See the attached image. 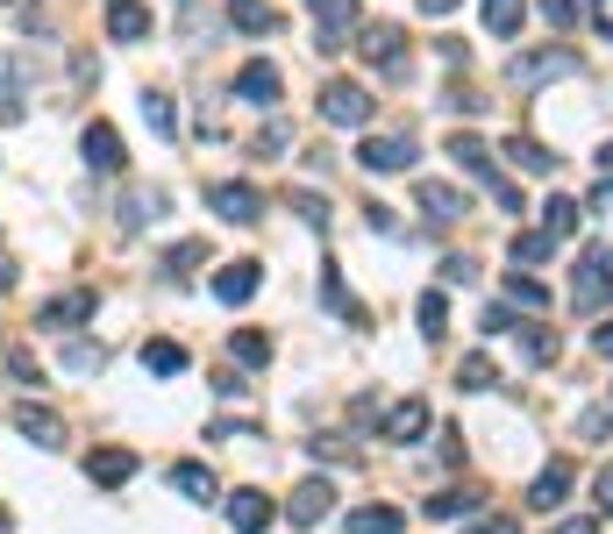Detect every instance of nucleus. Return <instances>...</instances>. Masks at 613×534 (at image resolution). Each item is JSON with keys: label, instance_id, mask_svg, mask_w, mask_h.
<instances>
[{"label": "nucleus", "instance_id": "nucleus-50", "mask_svg": "<svg viewBox=\"0 0 613 534\" xmlns=\"http://www.w3.org/2000/svg\"><path fill=\"white\" fill-rule=\"evenodd\" d=\"M14 115H22V100H14L8 86H0V121H14Z\"/></svg>", "mask_w": 613, "mask_h": 534}, {"label": "nucleus", "instance_id": "nucleus-43", "mask_svg": "<svg viewBox=\"0 0 613 534\" xmlns=\"http://www.w3.org/2000/svg\"><path fill=\"white\" fill-rule=\"evenodd\" d=\"M250 150H258V157H264V150H286V121H264V129H258V143H250Z\"/></svg>", "mask_w": 613, "mask_h": 534}, {"label": "nucleus", "instance_id": "nucleus-39", "mask_svg": "<svg viewBox=\"0 0 613 534\" xmlns=\"http://www.w3.org/2000/svg\"><path fill=\"white\" fill-rule=\"evenodd\" d=\"M200 257H207V250H200V242H178V250H172V257H164V271H172V279H186V271H193V264H200Z\"/></svg>", "mask_w": 613, "mask_h": 534}, {"label": "nucleus", "instance_id": "nucleus-20", "mask_svg": "<svg viewBox=\"0 0 613 534\" xmlns=\"http://www.w3.org/2000/svg\"><path fill=\"white\" fill-rule=\"evenodd\" d=\"M385 435H393V442H422L428 435V406L422 400H399L393 414H385Z\"/></svg>", "mask_w": 613, "mask_h": 534}, {"label": "nucleus", "instance_id": "nucleus-30", "mask_svg": "<svg viewBox=\"0 0 613 534\" xmlns=\"http://www.w3.org/2000/svg\"><path fill=\"white\" fill-rule=\"evenodd\" d=\"M471 506H478L471 492H436V499H422V513H428V521H457V513H471Z\"/></svg>", "mask_w": 613, "mask_h": 534}, {"label": "nucleus", "instance_id": "nucleus-2", "mask_svg": "<svg viewBox=\"0 0 613 534\" xmlns=\"http://www.w3.org/2000/svg\"><path fill=\"white\" fill-rule=\"evenodd\" d=\"M321 115L336 121V129H364V121H371V94L357 79H328L321 86Z\"/></svg>", "mask_w": 613, "mask_h": 534}, {"label": "nucleus", "instance_id": "nucleus-24", "mask_svg": "<svg viewBox=\"0 0 613 534\" xmlns=\"http://www.w3.org/2000/svg\"><path fill=\"white\" fill-rule=\"evenodd\" d=\"M143 371L178 378V371H186V349H178V342H143Z\"/></svg>", "mask_w": 613, "mask_h": 534}, {"label": "nucleus", "instance_id": "nucleus-4", "mask_svg": "<svg viewBox=\"0 0 613 534\" xmlns=\"http://www.w3.org/2000/svg\"><path fill=\"white\" fill-rule=\"evenodd\" d=\"M357 164L364 172H414V135H364Z\"/></svg>", "mask_w": 613, "mask_h": 534}, {"label": "nucleus", "instance_id": "nucleus-34", "mask_svg": "<svg viewBox=\"0 0 613 534\" xmlns=\"http://www.w3.org/2000/svg\"><path fill=\"white\" fill-rule=\"evenodd\" d=\"M286 207H293V214H300V221H314V228H328V200H321V193H307V186H293V193H286Z\"/></svg>", "mask_w": 613, "mask_h": 534}, {"label": "nucleus", "instance_id": "nucleus-53", "mask_svg": "<svg viewBox=\"0 0 613 534\" xmlns=\"http://www.w3.org/2000/svg\"><path fill=\"white\" fill-rule=\"evenodd\" d=\"M549 534H592V521H563V527H549Z\"/></svg>", "mask_w": 613, "mask_h": 534}, {"label": "nucleus", "instance_id": "nucleus-35", "mask_svg": "<svg viewBox=\"0 0 613 534\" xmlns=\"http://www.w3.org/2000/svg\"><path fill=\"white\" fill-rule=\"evenodd\" d=\"M236 357H243V363H272V335H258V328H236Z\"/></svg>", "mask_w": 613, "mask_h": 534}, {"label": "nucleus", "instance_id": "nucleus-18", "mask_svg": "<svg viewBox=\"0 0 613 534\" xmlns=\"http://www.w3.org/2000/svg\"><path fill=\"white\" fill-rule=\"evenodd\" d=\"M14 427H22L36 449H57V442H65V421H57L51 406H22V414H14Z\"/></svg>", "mask_w": 613, "mask_h": 534}, {"label": "nucleus", "instance_id": "nucleus-49", "mask_svg": "<svg viewBox=\"0 0 613 534\" xmlns=\"http://www.w3.org/2000/svg\"><path fill=\"white\" fill-rule=\"evenodd\" d=\"M463 534H521V527L506 521V513H492V521H478V527H463Z\"/></svg>", "mask_w": 613, "mask_h": 534}, {"label": "nucleus", "instance_id": "nucleus-5", "mask_svg": "<svg viewBox=\"0 0 613 534\" xmlns=\"http://www.w3.org/2000/svg\"><path fill=\"white\" fill-rule=\"evenodd\" d=\"M314 14V36H321V51H342V36L357 29V0H307Z\"/></svg>", "mask_w": 613, "mask_h": 534}, {"label": "nucleus", "instance_id": "nucleus-22", "mask_svg": "<svg viewBox=\"0 0 613 534\" xmlns=\"http://www.w3.org/2000/svg\"><path fill=\"white\" fill-rule=\"evenodd\" d=\"M563 492H571V464H549L543 478L528 484V499H535V506H543V513H557V506H563Z\"/></svg>", "mask_w": 613, "mask_h": 534}, {"label": "nucleus", "instance_id": "nucleus-9", "mask_svg": "<svg viewBox=\"0 0 613 534\" xmlns=\"http://www.w3.org/2000/svg\"><path fill=\"white\" fill-rule=\"evenodd\" d=\"M328 506H336V484H328V478H307L300 492L286 499V521H293V527H314V521H321Z\"/></svg>", "mask_w": 613, "mask_h": 534}, {"label": "nucleus", "instance_id": "nucleus-17", "mask_svg": "<svg viewBox=\"0 0 613 534\" xmlns=\"http://www.w3.org/2000/svg\"><path fill=\"white\" fill-rule=\"evenodd\" d=\"M422 214L436 228H450V221H463V193L457 186H436V178H422Z\"/></svg>", "mask_w": 613, "mask_h": 534}, {"label": "nucleus", "instance_id": "nucleus-12", "mask_svg": "<svg viewBox=\"0 0 613 534\" xmlns=\"http://www.w3.org/2000/svg\"><path fill=\"white\" fill-rule=\"evenodd\" d=\"M236 94H243L250 107H272L278 94H286V79H278V65H264V57H258V65L236 72Z\"/></svg>", "mask_w": 613, "mask_h": 534}, {"label": "nucleus", "instance_id": "nucleus-25", "mask_svg": "<svg viewBox=\"0 0 613 534\" xmlns=\"http://www.w3.org/2000/svg\"><path fill=\"white\" fill-rule=\"evenodd\" d=\"M506 157H514L521 172H557V157H549V150L535 143V135H514V143H506Z\"/></svg>", "mask_w": 613, "mask_h": 534}, {"label": "nucleus", "instance_id": "nucleus-1", "mask_svg": "<svg viewBox=\"0 0 613 534\" xmlns=\"http://www.w3.org/2000/svg\"><path fill=\"white\" fill-rule=\"evenodd\" d=\"M571 299H578V314H600L606 299H613V250H606V242H592V250L578 257V285H571Z\"/></svg>", "mask_w": 613, "mask_h": 534}, {"label": "nucleus", "instance_id": "nucleus-15", "mask_svg": "<svg viewBox=\"0 0 613 534\" xmlns=\"http://www.w3.org/2000/svg\"><path fill=\"white\" fill-rule=\"evenodd\" d=\"M563 72H578V57H571V51H535V57H521V65H514V86L563 79Z\"/></svg>", "mask_w": 613, "mask_h": 534}, {"label": "nucleus", "instance_id": "nucleus-19", "mask_svg": "<svg viewBox=\"0 0 613 534\" xmlns=\"http://www.w3.org/2000/svg\"><path fill=\"white\" fill-rule=\"evenodd\" d=\"M86 478H94V484H129V478H136V456H129V449H94Z\"/></svg>", "mask_w": 613, "mask_h": 534}, {"label": "nucleus", "instance_id": "nucleus-21", "mask_svg": "<svg viewBox=\"0 0 613 534\" xmlns=\"http://www.w3.org/2000/svg\"><path fill=\"white\" fill-rule=\"evenodd\" d=\"M521 22H528V0H485V29H492L500 43H514Z\"/></svg>", "mask_w": 613, "mask_h": 534}, {"label": "nucleus", "instance_id": "nucleus-37", "mask_svg": "<svg viewBox=\"0 0 613 534\" xmlns=\"http://www.w3.org/2000/svg\"><path fill=\"white\" fill-rule=\"evenodd\" d=\"M151 214H157V193H129V200H122V228H143Z\"/></svg>", "mask_w": 613, "mask_h": 534}, {"label": "nucleus", "instance_id": "nucleus-51", "mask_svg": "<svg viewBox=\"0 0 613 534\" xmlns=\"http://www.w3.org/2000/svg\"><path fill=\"white\" fill-rule=\"evenodd\" d=\"M592 349H600V357L613 363V328H600V335H592Z\"/></svg>", "mask_w": 613, "mask_h": 534}, {"label": "nucleus", "instance_id": "nucleus-32", "mask_svg": "<svg viewBox=\"0 0 613 534\" xmlns=\"http://www.w3.org/2000/svg\"><path fill=\"white\" fill-rule=\"evenodd\" d=\"M549 257H557V236H543V228L514 242V264H549Z\"/></svg>", "mask_w": 613, "mask_h": 534}, {"label": "nucleus", "instance_id": "nucleus-45", "mask_svg": "<svg viewBox=\"0 0 613 534\" xmlns=\"http://www.w3.org/2000/svg\"><path fill=\"white\" fill-rule=\"evenodd\" d=\"M535 8H543V22H557V29H563V22L578 14V0H535Z\"/></svg>", "mask_w": 613, "mask_h": 534}, {"label": "nucleus", "instance_id": "nucleus-52", "mask_svg": "<svg viewBox=\"0 0 613 534\" xmlns=\"http://www.w3.org/2000/svg\"><path fill=\"white\" fill-rule=\"evenodd\" d=\"M414 8H422V14H450L457 0H414Z\"/></svg>", "mask_w": 613, "mask_h": 534}, {"label": "nucleus", "instance_id": "nucleus-14", "mask_svg": "<svg viewBox=\"0 0 613 534\" xmlns=\"http://www.w3.org/2000/svg\"><path fill=\"white\" fill-rule=\"evenodd\" d=\"M172 484L193 499V506H215V499H221V478L207 464H172Z\"/></svg>", "mask_w": 613, "mask_h": 534}, {"label": "nucleus", "instance_id": "nucleus-48", "mask_svg": "<svg viewBox=\"0 0 613 534\" xmlns=\"http://www.w3.org/2000/svg\"><path fill=\"white\" fill-rule=\"evenodd\" d=\"M485 335H514V314H506V307H485Z\"/></svg>", "mask_w": 613, "mask_h": 534}, {"label": "nucleus", "instance_id": "nucleus-54", "mask_svg": "<svg viewBox=\"0 0 613 534\" xmlns=\"http://www.w3.org/2000/svg\"><path fill=\"white\" fill-rule=\"evenodd\" d=\"M8 285H14V264H8V257H0V293H8Z\"/></svg>", "mask_w": 613, "mask_h": 534}, {"label": "nucleus", "instance_id": "nucleus-23", "mask_svg": "<svg viewBox=\"0 0 613 534\" xmlns=\"http://www.w3.org/2000/svg\"><path fill=\"white\" fill-rule=\"evenodd\" d=\"M450 157H457L471 178H485V186L500 178V172H492V157H485V143H478V135H457V143H450Z\"/></svg>", "mask_w": 613, "mask_h": 534}, {"label": "nucleus", "instance_id": "nucleus-41", "mask_svg": "<svg viewBox=\"0 0 613 534\" xmlns=\"http://www.w3.org/2000/svg\"><path fill=\"white\" fill-rule=\"evenodd\" d=\"M578 435H585V442H600V435H613V406H592V414L578 421Z\"/></svg>", "mask_w": 613, "mask_h": 534}, {"label": "nucleus", "instance_id": "nucleus-29", "mask_svg": "<svg viewBox=\"0 0 613 534\" xmlns=\"http://www.w3.org/2000/svg\"><path fill=\"white\" fill-rule=\"evenodd\" d=\"M457 385H463V392H485V385H500L492 357H463V363H457Z\"/></svg>", "mask_w": 613, "mask_h": 534}, {"label": "nucleus", "instance_id": "nucleus-46", "mask_svg": "<svg viewBox=\"0 0 613 534\" xmlns=\"http://www.w3.org/2000/svg\"><path fill=\"white\" fill-rule=\"evenodd\" d=\"M364 214H371V236H399V221H393V207H379V200H371Z\"/></svg>", "mask_w": 613, "mask_h": 534}, {"label": "nucleus", "instance_id": "nucleus-38", "mask_svg": "<svg viewBox=\"0 0 613 534\" xmlns=\"http://www.w3.org/2000/svg\"><path fill=\"white\" fill-rule=\"evenodd\" d=\"M65 371H79V378L100 371V342H72V349H65Z\"/></svg>", "mask_w": 613, "mask_h": 534}, {"label": "nucleus", "instance_id": "nucleus-55", "mask_svg": "<svg viewBox=\"0 0 613 534\" xmlns=\"http://www.w3.org/2000/svg\"><path fill=\"white\" fill-rule=\"evenodd\" d=\"M600 172H613V143H606V150H600Z\"/></svg>", "mask_w": 613, "mask_h": 534}, {"label": "nucleus", "instance_id": "nucleus-44", "mask_svg": "<svg viewBox=\"0 0 613 534\" xmlns=\"http://www.w3.org/2000/svg\"><path fill=\"white\" fill-rule=\"evenodd\" d=\"M592 506H600V513H613V464L600 470V478H592Z\"/></svg>", "mask_w": 613, "mask_h": 534}, {"label": "nucleus", "instance_id": "nucleus-7", "mask_svg": "<svg viewBox=\"0 0 613 534\" xmlns=\"http://www.w3.org/2000/svg\"><path fill=\"white\" fill-rule=\"evenodd\" d=\"M79 150H86V172H122V135H114L108 121H86Z\"/></svg>", "mask_w": 613, "mask_h": 534}, {"label": "nucleus", "instance_id": "nucleus-47", "mask_svg": "<svg viewBox=\"0 0 613 534\" xmlns=\"http://www.w3.org/2000/svg\"><path fill=\"white\" fill-rule=\"evenodd\" d=\"M442 279H450V285H471L478 264H471V257H450V264H442Z\"/></svg>", "mask_w": 613, "mask_h": 534}, {"label": "nucleus", "instance_id": "nucleus-27", "mask_svg": "<svg viewBox=\"0 0 613 534\" xmlns=\"http://www.w3.org/2000/svg\"><path fill=\"white\" fill-rule=\"evenodd\" d=\"M350 534H399V513L393 506H357L350 513Z\"/></svg>", "mask_w": 613, "mask_h": 534}, {"label": "nucleus", "instance_id": "nucleus-10", "mask_svg": "<svg viewBox=\"0 0 613 534\" xmlns=\"http://www.w3.org/2000/svg\"><path fill=\"white\" fill-rule=\"evenodd\" d=\"M272 521H278V506L264 492H229V527L236 534H264Z\"/></svg>", "mask_w": 613, "mask_h": 534}, {"label": "nucleus", "instance_id": "nucleus-26", "mask_svg": "<svg viewBox=\"0 0 613 534\" xmlns=\"http://www.w3.org/2000/svg\"><path fill=\"white\" fill-rule=\"evenodd\" d=\"M578 214H585V207H578V200H563V193H557V200L543 207V236H557V242H563V236L578 228Z\"/></svg>", "mask_w": 613, "mask_h": 534}, {"label": "nucleus", "instance_id": "nucleus-11", "mask_svg": "<svg viewBox=\"0 0 613 534\" xmlns=\"http://www.w3.org/2000/svg\"><path fill=\"white\" fill-rule=\"evenodd\" d=\"M258 279H264V264H250V257H243V264H221L215 271V299H221V307H243V299L258 293Z\"/></svg>", "mask_w": 613, "mask_h": 534}, {"label": "nucleus", "instance_id": "nucleus-6", "mask_svg": "<svg viewBox=\"0 0 613 534\" xmlns=\"http://www.w3.org/2000/svg\"><path fill=\"white\" fill-rule=\"evenodd\" d=\"M364 57L385 72V79H399V72H407V51H399V29H393V22H371V29H364Z\"/></svg>", "mask_w": 613, "mask_h": 534}, {"label": "nucleus", "instance_id": "nucleus-8", "mask_svg": "<svg viewBox=\"0 0 613 534\" xmlns=\"http://www.w3.org/2000/svg\"><path fill=\"white\" fill-rule=\"evenodd\" d=\"M94 307H100L94 293H57L36 307V328H79V320H94Z\"/></svg>", "mask_w": 613, "mask_h": 534}, {"label": "nucleus", "instance_id": "nucleus-40", "mask_svg": "<svg viewBox=\"0 0 613 534\" xmlns=\"http://www.w3.org/2000/svg\"><path fill=\"white\" fill-rule=\"evenodd\" d=\"M528 357L535 363H557V328H528Z\"/></svg>", "mask_w": 613, "mask_h": 534}, {"label": "nucleus", "instance_id": "nucleus-3", "mask_svg": "<svg viewBox=\"0 0 613 534\" xmlns=\"http://www.w3.org/2000/svg\"><path fill=\"white\" fill-rule=\"evenodd\" d=\"M207 207H215L221 221L250 228V221L264 214V193H258V186H243V178H229V186H207Z\"/></svg>", "mask_w": 613, "mask_h": 534}, {"label": "nucleus", "instance_id": "nucleus-16", "mask_svg": "<svg viewBox=\"0 0 613 534\" xmlns=\"http://www.w3.org/2000/svg\"><path fill=\"white\" fill-rule=\"evenodd\" d=\"M229 22L243 29V36H278V8L272 0H229Z\"/></svg>", "mask_w": 613, "mask_h": 534}, {"label": "nucleus", "instance_id": "nucleus-36", "mask_svg": "<svg viewBox=\"0 0 613 534\" xmlns=\"http://www.w3.org/2000/svg\"><path fill=\"white\" fill-rule=\"evenodd\" d=\"M442 328H450V299H442V293H422V335L436 342Z\"/></svg>", "mask_w": 613, "mask_h": 534}, {"label": "nucleus", "instance_id": "nucleus-31", "mask_svg": "<svg viewBox=\"0 0 613 534\" xmlns=\"http://www.w3.org/2000/svg\"><path fill=\"white\" fill-rule=\"evenodd\" d=\"M321 299H328V307H336L342 320H364V314H357V299H350V293H342V279H336V264H321Z\"/></svg>", "mask_w": 613, "mask_h": 534}, {"label": "nucleus", "instance_id": "nucleus-33", "mask_svg": "<svg viewBox=\"0 0 613 534\" xmlns=\"http://www.w3.org/2000/svg\"><path fill=\"white\" fill-rule=\"evenodd\" d=\"M143 121H151L157 135H178V107L164 100V94H143Z\"/></svg>", "mask_w": 613, "mask_h": 534}, {"label": "nucleus", "instance_id": "nucleus-28", "mask_svg": "<svg viewBox=\"0 0 613 534\" xmlns=\"http://www.w3.org/2000/svg\"><path fill=\"white\" fill-rule=\"evenodd\" d=\"M506 307H528V314H549V285H535V279H506Z\"/></svg>", "mask_w": 613, "mask_h": 534}, {"label": "nucleus", "instance_id": "nucleus-42", "mask_svg": "<svg viewBox=\"0 0 613 534\" xmlns=\"http://www.w3.org/2000/svg\"><path fill=\"white\" fill-rule=\"evenodd\" d=\"M8 378H14V385H36V357H29V349H14V357H8Z\"/></svg>", "mask_w": 613, "mask_h": 534}, {"label": "nucleus", "instance_id": "nucleus-13", "mask_svg": "<svg viewBox=\"0 0 613 534\" xmlns=\"http://www.w3.org/2000/svg\"><path fill=\"white\" fill-rule=\"evenodd\" d=\"M108 36L114 43H143L151 36V8H143V0H114L108 8Z\"/></svg>", "mask_w": 613, "mask_h": 534}]
</instances>
